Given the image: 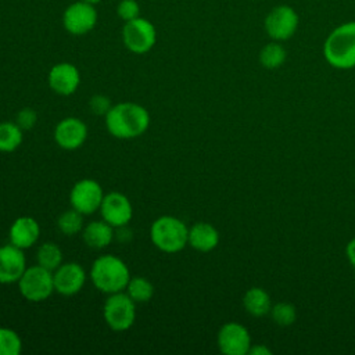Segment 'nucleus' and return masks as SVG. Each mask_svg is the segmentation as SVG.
I'll return each mask as SVG.
<instances>
[{"label": "nucleus", "instance_id": "0eeeda50", "mask_svg": "<svg viewBox=\"0 0 355 355\" xmlns=\"http://www.w3.org/2000/svg\"><path fill=\"white\" fill-rule=\"evenodd\" d=\"M123 46L133 54L148 53L157 42V31L151 21L137 17L125 22L122 28Z\"/></svg>", "mask_w": 355, "mask_h": 355}, {"label": "nucleus", "instance_id": "423d86ee", "mask_svg": "<svg viewBox=\"0 0 355 355\" xmlns=\"http://www.w3.org/2000/svg\"><path fill=\"white\" fill-rule=\"evenodd\" d=\"M103 318L114 331L129 330L136 320V302L126 291L108 294L103 305Z\"/></svg>", "mask_w": 355, "mask_h": 355}, {"label": "nucleus", "instance_id": "b1692460", "mask_svg": "<svg viewBox=\"0 0 355 355\" xmlns=\"http://www.w3.org/2000/svg\"><path fill=\"white\" fill-rule=\"evenodd\" d=\"M36 261L40 266L54 272L62 263V251L55 243H43L36 251Z\"/></svg>", "mask_w": 355, "mask_h": 355}, {"label": "nucleus", "instance_id": "f257e3e1", "mask_svg": "<svg viewBox=\"0 0 355 355\" xmlns=\"http://www.w3.org/2000/svg\"><path fill=\"white\" fill-rule=\"evenodd\" d=\"M105 128L108 133L121 140L136 139L150 126L148 111L132 101H123L112 105L105 114Z\"/></svg>", "mask_w": 355, "mask_h": 355}, {"label": "nucleus", "instance_id": "7c9ffc66", "mask_svg": "<svg viewBox=\"0 0 355 355\" xmlns=\"http://www.w3.org/2000/svg\"><path fill=\"white\" fill-rule=\"evenodd\" d=\"M345 254H347V258H348L349 265L355 269V237L351 239V240L347 243Z\"/></svg>", "mask_w": 355, "mask_h": 355}, {"label": "nucleus", "instance_id": "c756f323", "mask_svg": "<svg viewBox=\"0 0 355 355\" xmlns=\"http://www.w3.org/2000/svg\"><path fill=\"white\" fill-rule=\"evenodd\" d=\"M111 107H112L111 100L104 94H94L89 100V108L96 115L105 116V114L110 111Z\"/></svg>", "mask_w": 355, "mask_h": 355}, {"label": "nucleus", "instance_id": "9d476101", "mask_svg": "<svg viewBox=\"0 0 355 355\" xmlns=\"http://www.w3.org/2000/svg\"><path fill=\"white\" fill-rule=\"evenodd\" d=\"M298 14L294 8L282 4L273 7L265 18V31L276 42L290 39L298 28Z\"/></svg>", "mask_w": 355, "mask_h": 355}, {"label": "nucleus", "instance_id": "5701e85b", "mask_svg": "<svg viewBox=\"0 0 355 355\" xmlns=\"http://www.w3.org/2000/svg\"><path fill=\"white\" fill-rule=\"evenodd\" d=\"M287 53L279 42H270L265 44L259 51V62L266 69H276L286 61Z\"/></svg>", "mask_w": 355, "mask_h": 355}, {"label": "nucleus", "instance_id": "39448f33", "mask_svg": "<svg viewBox=\"0 0 355 355\" xmlns=\"http://www.w3.org/2000/svg\"><path fill=\"white\" fill-rule=\"evenodd\" d=\"M17 284L21 295L31 302H42L55 291L53 272L39 263L26 266Z\"/></svg>", "mask_w": 355, "mask_h": 355}, {"label": "nucleus", "instance_id": "a878e982", "mask_svg": "<svg viewBox=\"0 0 355 355\" xmlns=\"http://www.w3.org/2000/svg\"><path fill=\"white\" fill-rule=\"evenodd\" d=\"M22 340L19 334L10 327H0V355H19Z\"/></svg>", "mask_w": 355, "mask_h": 355}, {"label": "nucleus", "instance_id": "f3484780", "mask_svg": "<svg viewBox=\"0 0 355 355\" xmlns=\"http://www.w3.org/2000/svg\"><path fill=\"white\" fill-rule=\"evenodd\" d=\"M40 236V226L39 222L32 216H19L17 218L8 232L10 243L21 250L31 248Z\"/></svg>", "mask_w": 355, "mask_h": 355}, {"label": "nucleus", "instance_id": "c85d7f7f", "mask_svg": "<svg viewBox=\"0 0 355 355\" xmlns=\"http://www.w3.org/2000/svg\"><path fill=\"white\" fill-rule=\"evenodd\" d=\"M37 122V114L33 108L31 107H24L18 111L15 116V123L22 129V130H31Z\"/></svg>", "mask_w": 355, "mask_h": 355}, {"label": "nucleus", "instance_id": "4468645a", "mask_svg": "<svg viewBox=\"0 0 355 355\" xmlns=\"http://www.w3.org/2000/svg\"><path fill=\"white\" fill-rule=\"evenodd\" d=\"M86 139L87 126L80 118L67 116L54 128V140L64 150H76L85 144Z\"/></svg>", "mask_w": 355, "mask_h": 355}, {"label": "nucleus", "instance_id": "7ed1b4c3", "mask_svg": "<svg viewBox=\"0 0 355 355\" xmlns=\"http://www.w3.org/2000/svg\"><path fill=\"white\" fill-rule=\"evenodd\" d=\"M323 55L337 69L355 68V21L334 28L324 40Z\"/></svg>", "mask_w": 355, "mask_h": 355}, {"label": "nucleus", "instance_id": "1a4fd4ad", "mask_svg": "<svg viewBox=\"0 0 355 355\" xmlns=\"http://www.w3.org/2000/svg\"><path fill=\"white\" fill-rule=\"evenodd\" d=\"M97 24V10L86 1H75L69 4L62 14V25L65 31L73 36H82L93 31Z\"/></svg>", "mask_w": 355, "mask_h": 355}, {"label": "nucleus", "instance_id": "f8f14e48", "mask_svg": "<svg viewBox=\"0 0 355 355\" xmlns=\"http://www.w3.org/2000/svg\"><path fill=\"white\" fill-rule=\"evenodd\" d=\"M98 211L101 214V219H104L115 229L128 226L133 216V207L130 200L119 191L104 194Z\"/></svg>", "mask_w": 355, "mask_h": 355}, {"label": "nucleus", "instance_id": "412c9836", "mask_svg": "<svg viewBox=\"0 0 355 355\" xmlns=\"http://www.w3.org/2000/svg\"><path fill=\"white\" fill-rule=\"evenodd\" d=\"M24 130L14 122H0V153L15 151L24 140Z\"/></svg>", "mask_w": 355, "mask_h": 355}, {"label": "nucleus", "instance_id": "f03ea898", "mask_svg": "<svg viewBox=\"0 0 355 355\" xmlns=\"http://www.w3.org/2000/svg\"><path fill=\"white\" fill-rule=\"evenodd\" d=\"M89 277L98 291L114 294L125 291L132 276L128 265L121 258L112 254H105L93 261Z\"/></svg>", "mask_w": 355, "mask_h": 355}, {"label": "nucleus", "instance_id": "2eb2a0df", "mask_svg": "<svg viewBox=\"0 0 355 355\" xmlns=\"http://www.w3.org/2000/svg\"><path fill=\"white\" fill-rule=\"evenodd\" d=\"M47 82L54 93L60 96H71L80 85V72L71 62H58L50 68Z\"/></svg>", "mask_w": 355, "mask_h": 355}, {"label": "nucleus", "instance_id": "cd10ccee", "mask_svg": "<svg viewBox=\"0 0 355 355\" xmlns=\"http://www.w3.org/2000/svg\"><path fill=\"white\" fill-rule=\"evenodd\" d=\"M116 14L125 22L140 17V6L136 0H121L116 6Z\"/></svg>", "mask_w": 355, "mask_h": 355}, {"label": "nucleus", "instance_id": "473e14b6", "mask_svg": "<svg viewBox=\"0 0 355 355\" xmlns=\"http://www.w3.org/2000/svg\"><path fill=\"white\" fill-rule=\"evenodd\" d=\"M82 1H86V3H89V4H93V6H96V4H98L101 0H82Z\"/></svg>", "mask_w": 355, "mask_h": 355}, {"label": "nucleus", "instance_id": "ddd939ff", "mask_svg": "<svg viewBox=\"0 0 355 355\" xmlns=\"http://www.w3.org/2000/svg\"><path fill=\"white\" fill-rule=\"evenodd\" d=\"M53 279L55 293L71 297L83 288L86 283V272L78 262H65L53 272Z\"/></svg>", "mask_w": 355, "mask_h": 355}, {"label": "nucleus", "instance_id": "aec40b11", "mask_svg": "<svg viewBox=\"0 0 355 355\" xmlns=\"http://www.w3.org/2000/svg\"><path fill=\"white\" fill-rule=\"evenodd\" d=\"M243 306L251 316L261 318L270 312L272 301L262 287H250L243 295Z\"/></svg>", "mask_w": 355, "mask_h": 355}, {"label": "nucleus", "instance_id": "bb28decb", "mask_svg": "<svg viewBox=\"0 0 355 355\" xmlns=\"http://www.w3.org/2000/svg\"><path fill=\"white\" fill-rule=\"evenodd\" d=\"M270 316L272 320L277 324V326H291L295 320H297V309L293 304L290 302H277L275 305H272L270 308Z\"/></svg>", "mask_w": 355, "mask_h": 355}, {"label": "nucleus", "instance_id": "393cba45", "mask_svg": "<svg viewBox=\"0 0 355 355\" xmlns=\"http://www.w3.org/2000/svg\"><path fill=\"white\" fill-rule=\"evenodd\" d=\"M83 214L75 208L64 211L57 219V227L64 236H75L83 230Z\"/></svg>", "mask_w": 355, "mask_h": 355}, {"label": "nucleus", "instance_id": "2f4dec72", "mask_svg": "<svg viewBox=\"0 0 355 355\" xmlns=\"http://www.w3.org/2000/svg\"><path fill=\"white\" fill-rule=\"evenodd\" d=\"M248 354H251V355H272V349H269L263 344H257V345H251Z\"/></svg>", "mask_w": 355, "mask_h": 355}, {"label": "nucleus", "instance_id": "9b49d317", "mask_svg": "<svg viewBox=\"0 0 355 355\" xmlns=\"http://www.w3.org/2000/svg\"><path fill=\"white\" fill-rule=\"evenodd\" d=\"M216 344L225 355H245L251 348V336L245 326L237 322H226L216 334Z\"/></svg>", "mask_w": 355, "mask_h": 355}, {"label": "nucleus", "instance_id": "6e6552de", "mask_svg": "<svg viewBox=\"0 0 355 355\" xmlns=\"http://www.w3.org/2000/svg\"><path fill=\"white\" fill-rule=\"evenodd\" d=\"M103 198V187L98 182L89 178L78 180L69 191L71 207L83 215H92L98 211Z\"/></svg>", "mask_w": 355, "mask_h": 355}, {"label": "nucleus", "instance_id": "a211bd4d", "mask_svg": "<svg viewBox=\"0 0 355 355\" xmlns=\"http://www.w3.org/2000/svg\"><path fill=\"white\" fill-rule=\"evenodd\" d=\"M219 244L218 229L208 222H197L189 227L187 245L200 252H209Z\"/></svg>", "mask_w": 355, "mask_h": 355}, {"label": "nucleus", "instance_id": "20e7f679", "mask_svg": "<svg viewBox=\"0 0 355 355\" xmlns=\"http://www.w3.org/2000/svg\"><path fill=\"white\" fill-rule=\"evenodd\" d=\"M150 239L159 251L175 254L187 245L189 227L176 216L162 215L151 223Z\"/></svg>", "mask_w": 355, "mask_h": 355}, {"label": "nucleus", "instance_id": "4be33fe9", "mask_svg": "<svg viewBox=\"0 0 355 355\" xmlns=\"http://www.w3.org/2000/svg\"><path fill=\"white\" fill-rule=\"evenodd\" d=\"M125 291L136 304H144L153 298L154 286L143 276H133L130 277Z\"/></svg>", "mask_w": 355, "mask_h": 355}, {"label": "nucleus", "instance_id": "dca6fc26", "mask_svg": "<svg viewBox=\"0 0 355 355\" xmlns=\"http://www.w3.org/2000/svg\"><path fill=\"white\" fill-rule=\"evenodd\" d=\"M26 269L24 250L10 244L0 247V284H12Z\"/></svg>", "mask_w": 355, "mask_h": 355}, {"label": "nucleus", "instance_id": "6ab92c4d", "mask_svg": "<svg viewBox=\"0 0 355 355\" xmlns=\"http://www.w3.org/2000/svg\"><path fill=\"white\" fill-rule=\"evenodd\" d=\"M114 229L104 219L89 222L82 230V239L89 248L103 250L114 240Z\"/></svg>", "mask_w": 355, "mask_h": 355}]
</instances>
